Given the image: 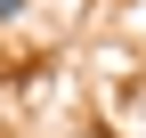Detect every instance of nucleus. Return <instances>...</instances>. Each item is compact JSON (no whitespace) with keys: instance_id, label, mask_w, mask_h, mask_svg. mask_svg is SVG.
Listing matches in <instances>:
<instances>
[{"instance_id":"1","label":"nucleus","mask_w":146,"mask_h":138,"mask_svg":"<svg viewBox=\"0 0 146 138\" xmlns=\"http://www.w3.org/2000/svg\"><path fill=\"white\" fill-rule=\"evenodd\" d=\"M16 8H25V0H0V25H8V16H16Z\"/></svg>"}]
</instances>
